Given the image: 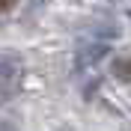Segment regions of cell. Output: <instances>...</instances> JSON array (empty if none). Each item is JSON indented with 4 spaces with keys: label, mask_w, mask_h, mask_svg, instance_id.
I'll list each match as a JSON object with an SVG mask.
<instances>
[{
    "label": "cell",
    "mask_w": 131,
    "mask_h": 131,
    "mask_svg": "<svg viewBox=\"0 0 131 131\" xmlns=\"http://www.w3.org/2000/svg\"><path fill=\"white\" fill-rule=\"evenodd\" d=\"M110 54V45L107 42H90L78 51V69H90V66L101 63V60Z\"/></svg>",
    "instance_id": "cell-1"
},
{
    "label": "cell",
    "mask_w": 131,
    "mask_h": 131,
    "mask_svg": "<svg viewBox=\"0 0 131 131\" xmlns=\"http://www.w3.org/2000/svg\"><path fill=\"white\" fill-rule=\"evenodd\" d=\"M15 3L18 0H0V15H6L9 9H15Z\"/></svg>",
    "instance_id": "cell-4"
},
{
    "label": "cell",
    "mask_w": 131,
    "mask_h": 131,
    "mask_svg": "<svg viewBox=\"0 0 131 131\" xmlns=\"http://www.w3.org/2000/svg\"><path fill=\"white\" fill-rule=\"evenodd\" d=\"M72 3H81V0H72Z\"/></svg>",
    "instance_id": "cell-6"
},
{
    "label": "cell",
    "mask_w": 131,
    "mask_h": 131,
    "mask_svg": "<svg viewBox=\"0 0 131 131\" xmlns=\"http://www.w3.org/2000/svg\"><path fill=\"white\" fill-rule=\"evenodd\" d=\"M113 78L122 83H131V57H119L113 63Z\"/></svg>",
    "instance_id": "cell-3"
},
{
    "label": "cell",
    "mask_w": 131,
    "mask_h": 131,
    "mask_svg": "<svg viewBox=\"0 0 131 131\" xmlns=\"http://www.w3.org/2000/svg\"><path fill=\"white\" fill-rule=\"evenodd\" d=\"M98 86H101V83H98V81H92V83H90V86H86V98H90V95H92V92H95V90H98Z\"/></svg>",
    "instance_id": "cell-5"
},
{
    "label": "cell",
    "mask_w": 131,
    "mask_h": 131,
    "mask_svg": "<svg viewBox=\"0 0 131 131\" xmlns=\"http://www.w3.org/2000/svg\"><path fill=\"white\" fill-rule=\"evenodd\" d=\"M21 83V69L12 60H0V92H15Z\"/></svg>",
    "instance_id": "cell-2"
}]
</instances>
